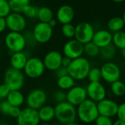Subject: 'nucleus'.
I'll return each instance as SVG.
<instances>
[{"label": "nucleus", "instance_id": "6e6552de", "mask_svg": "<svg viewBox=\"0 0 125 125\" xmlns=\"http://www.w3.org/2000/svg\"><path fill=\"white\" fill-rule=\"evenodd\" d=\"M47 101V94L42 89H35L29 92L25 98V103L27 107L38 110L44 105Z\"/></svg>", "mask_w": 125, "mask_h": 125}, {"label": "nucleus", "instance_id": "7c9ffc66", "mask_svg": "<svg viewBox=\"0 0 125 125\" xmlns=\"http://www.w3.org/2000/svg\"><path fill=\"white\" fill-rule=\"evenodd\" d=\"M61 33L63 36L67 39H73L74 38L75 34V26H74L71 23H66L62 25L61 27Z\"/></svg>", "mask_w": 125, "mask_h": 125}, {"label": "nucleus", "instance_id": "c03bdc74", "mask_svg": "<svg viewBox=\"0 0 125 125\" xmlns=\"http://www.w3.org/2000/svg\"><path fill=\"white\" fill-rule=\"evenodd\" d=\"M57 23H58V22L57 21V20H56V19H55V18H53V19H52V20H51L48 23L50 25V26H51V27H52V28L54 29V28L57 26Z\"/></svg>", "mask_w": 125, "mask_h": 125}, {"label": "nucleus", "instance_id": "39448f33", "mask_svg": "<svg viewBox=\"0 0 125 125\" xmlns=\"http://www.w3.org/2000/svg\"><path fill=\"white\" fill-rule=\"evenodd\" d=\"M4 45L11 53L24 51L27 46V42L24 34L21 32L9 31L4 40Z\"/></svg>", "mask_w": 125, "mask_h": 125}, {"label": "nucleus", "instance_id": "79ce46f5", "mask_svg": "<svg viewBox=\"0 0 125 125\" xmlns=\"http://www.w3.org/2000/svg\"><path fill=\"white\" fill-rule=\"evenodd\" d=\"M7 29V23L5 18H0V34Z\"/></svg>", "mask_w": 125, "mask_h": 125}, {"label": "nucleus", "instance_id": "9b49d317", "mask_svg": "<svg viewBox=\"0 0 125 125\" xmlns=\"http://www.w3.org/2000/svg\"><path fill=\"white\" fill-rule=\"evenodd\" d=\"M102 79L108 83L119 81L121 78V70L114 62H107L100 68Z\"/></svg>", "mask_w": 125, "mask_h": 125}, {"label": "nucleus", "instance_id": "4c0bfd02", "mask_svg": "<svg viewBox=\"0 0 125 125\" xmlns=\"http://www.w3.org/2000/svg\"><path fill=\"white\" fill-rule=\"evenodd\" d=\"M116 116L118 119L125 122V102L119 105Z\"/></svg>", "mask_w": 125, "mask_h": 125}, {"label": "nucleus", "instance_id": "b1692460", "mask_svg": "<svg viewBox=\"0 0 125 125\" xmlns=\"http://www.w3.org/2000/svg\"><path fill=\"white\" fill-rule=\"evenodd\" d=\"M108 29L110 31L117 32L119 31H122L123 28L125 27V24L122 17L116 16L111 18L107 23Z\"/></svg>", "mask_w": 125, "mask_h": 125}, {"label": "nucleus", "instance_id": "58836bf2", "mask_svg": "<svg viewBox=\"0 0 125 125\" xmlns=\"http://www.w3.org/2000/svg\"><path fill=\"white\" fill-rule=\"evenodd\" d=\"M10 92V90L8 89V87L2 83L0 84V100H6L9 92Z\"/></svg>", "mask_w": 125, "mask_h": 125}, {"label": "nucleus", "instance_id": "c85d7f7f", "mask_svg": "<svg viewBox=\"0 0 125 125\" xmlns=\"http://www.w3.org/2000/svg\"><path fill=\"white\" fill-rule=\"evenodd\" d=\"M12 12H22L23 9L30 4V0H8Z\"/></svg>", "mask_w": 125, "mask_h": 125}, {"label": "nucleus", "instance_id": "3c124183", "mask_svg": "<svg viewBox=\"0 0 125 125\" xmlns=\"http://www.w3.org/2000/svg\"><path fill=\"white\" fill-rule=\"evenodd\" d=\"M122 19H123V21H124V23H125V11H124V12H123V15H122Z\"/></svg>", "mask_w": 125, "mask_h": 125}, {"label": "nucleus", "instance_id": "f8f14e48", "mask_svg": "<svg viewBox=\"0 0 125 125\" xmlns=\"http://www.w3.org/2000/svg\"><path fill=\"white\" fill-rule=\"evenodd\" d=\"M84 53V45L74 38L68 40L63 47V55L71 60L83 56Z\"/></svg>", "mask_w": 125, "mask_h": 125}, {"label": "nucleus", "instance_id": "c756f323", "mask_svg": "<svg viewBox=\"0 0 125 125\" xmlns=\"http://www.w3.org/2000/svg\"><path fill=\"white\" fill-rule=\"evenodd\" d=\"M100 48H98L92 41L84 45V53L88 56L94 58L99 54Z\"/></svg>", "mask_w": 125, "mask_h": 125}, {"label": "nucleus", "instance_id": "cd10ccee", "mask_svg": "<svg viewBox=\"0 0 125 125\" xmlns=\"http://www.w3.org/2000/svg\"><path fill=\"white\" fill-rule=\"evenodd\" d=\"M99 54L104 59L111 60L116 54V48L111 43L104 48H100Z\"/></svg>", "mask_w": 125, "mask_h": 125}, {"label": "nucleus", "instance_id": "20e7f679", "mask_svg": "<svg viewBox=\"0 0 125 125\" xmlns=\"http://www.w3.org/2000/svg\"><path fill=\"white\" fill-rule=\"evenodd\" d=\"M25 83V75L22 70L9 67L4 74V84L10 91L19 90L24 87Z\"/></svg>", "mask_w": 125, "mask_h": 125}, {"label": "nucleus", "instance_id": "393cba45", "mask_svg": "<svg viewBox=\"0 0 125 125\" xmlns=\"http://www.w3.org/2000/svg\"><path fill=\"white\" fill-rule=\"evenodd\" d=\"M75 81L68 74L65 76L57 78V85L59 89L63 91L67 92L74 86H75Z\"/></svg>", "mask_w": 125, "mask_h": 125}, {"label": "nucleus", "instance_id": "603ef678", "mask_svg": "<svg viewBox=\"0 0 125 125\" xmlns=\"http://www.w3.org/2000/svg\"><path fill=\"white\" fill-rule=\"evenodd\" d=\"M0 125H8L7 123H6V122H0Z\"/></svg>", "mask_w": 125, "mask_h": 125}, {"label": "nucleus", "instance_id": "6ab92c4d", "mask_svg": "<svg viewBox=\"0 0 125 125\" xmlns=\"http://www.w3.org/2000/svg\"><path fill=\"white\" fill-rule=\"evenodd\" d=\"M113 34L107 29H99L94 32L92 42L99 48L112 43Z\"/></svg>", "mask_w": 125, "mask_h": 125}, {"label": "nucleus", "instance_id": "37998d69", "mask_svg": "<svg viewBox=\"0 0 125 125\" xmlns=\"http://www.w3.org/2000/svg\"><path fill=\"white\" fill-rule=\"evenodd\" d=\"M71 62V59H69V58H68V57L63 56V59H62L61 66H62V67H66V68H67V67L69 66Z\"/></svg>", "mask_w": 125, "mask_h": 125}, {"label": "nucleus", "instance_id": "864d4df0", "mask_svg": "<svg viewBox=\"0 0 125 125\" xmlns=\"http://www.w3.org/2000/svg\"><path fill=\"white\" fill-rule=\"evenodd\" d=\"M60 125V124H59V123H58V124H56V125Z\"/></svg>", "mask_w": 125, "mask_h": 125}, {"label": "nucleus", "instance_id": "4468645a", "mask_svg": "<svg viewBox=\"0 0 125 125\" xmlns=\"http://www.w3.org/2000/svg\"><path fill=\"white\" fill-rule=\"evenodd\" d=\"M85 89L88 99L97 103L106 98L107 91L101 82H90Z\"/></svg>", "mask_w": 125, "mask_h": 125}, {"label": "nucleus", "instance_id": "dca6fc26", "mask_svg": "<svg viewBox=\"0 0 125 125\" xmlns=\"http://www.w3.org/2000/svg\"><path fill=\"white\" fill-rule=\"evenodd\" d=\"M63 55L58 51H50L46 53L43 59V62L46 70L55 72L61 67V62Z\"/></svg>", "mask_w": 125, "mask_h": 125}, {"label": "nucleus", "instance_id": "ea45409f", "mask_svg": "<svg viewBox=\"0 0 125 125\" xmlns=\"http://www.w3.org/2000/svg\"><path fill=\"white\" fill-rule=\"evenodd\" d=\"M54 73H55V75L57 78H61L63 76H65V75H68L67 68H66L64 67H62V66L60 67H59L57 70H56Z\"/></svg>", "mask_w": 125, "mask_h": 125}, {"label": "nucleus", "instance_id": "de8ad7c7", "mask_svg": "<svg viewBox=\"0 0 125 125\" xmlns=\"http://www.w3.org/2000/svg\"><path fill=\"white\" fill-rule=\"evenodd\" d=\"M121 51H122V52H121L122 53V56H123L124 59H125V48H123V49H122Z\"/></svg>", "mask_w": 125, "mask_h": 125}, {"label": "nucleus", "instance_id": "a211bd4d", "mask_svg": "<svg viewBox=\"0 0 125 125\" xmlns=\"http://www.w3.org/2000/svg\"><path fill=\"white\" fill-rule=\"evenodd\" d=\"M75 12L74 8L69 4L61 5L56 12V20L62 25L71 23L74 19Z\"/></svg>", "mask_w": 125, "mask_h": 125}, {"label": "nucleus", "instance_id": "a878e982", "mask_svg": "<svg viewBox=\"0 0 125 125\" xmlns=\"http://www.w3.org/2000/svg\"><path fill=\"white\" fill-rule=\"evenodd\" d=\"M112 44L119 49L125 48V31H119L115 32L112 37Z\"/></svg>", "mask_w": 125, "mask_h": 125}, {"label": "nucleus", "instance_id": "1a4fd4ad", "mask_svg": "<svg viewBox=\"0 0 125 125\" xmlns=\"http://www.w3.org/2000/svg\"><path fill=\"white\" fill-rule=\"evenodd\" d=\"M94 32V28L90 23L83 21L75 26L74 39L85 45L92 41Z\"/></svg>", "mask_w": 125, "mask_h": 125}, {"label": "nucleus", "instance_id": "423d86ee", "mask_svg": "<svg viewBox=\"0 0 125 125\" xmlns=\"http://www.w3.org/2000/svg\"><path fill=\"white\" fill-rule=\"evenodd\" d=\"M43 60L38 57H30L25 64L23 73L25 76L31 79H37L41 77L45 72Z\"/></svg>", "mask_w": 125, "mask_h": 125}, {"label": "nucleus", "instance_id": "e433bc0d", "mask_svg": "<svg viewBox=\"0 0 125 125\" xmlns=\"http://www.w3.org/2000/svg\"><path fill=\"white\" fill-rule=\"evenodd\" d=\"M11 108H12V105L6 100H3L1 101V103H0V113L2 115L8 116Z\"/></svg>", "mask_w": 125, "mask_h": 125}, {"label": "nucleus", "instance_id": "a18cd8bd", "mask_svg": "<svg viewBox=\"0 0 125 125\" xmlns=\"http://www.w3.org/2000/svg\"><path fill=\"white\" fill-rule=\"evenodd\" d=\"M113 125H125V122L122 121L120 119H117L113 123Z\"/></svg>", "mask_w": 125, "mask_h": 125}, {"label": "nucleus", "instance_id": "7ed1b4c3", "mask_svg": "<svg viewBox=\"0 0 125 125\" xmlns=\"http://www.w3.org/2000/svg\"><path fill=\"white\" fill-rule=\"evenodd\" d=\"M55 113V119L59 124L62 125L75 122L77 119L76 107L66 101L56 104Z\"/></svg>", "mask_w": 125, "mask_h": 125}, {"label": "nucleus", "instance_id": "f257e3e1", "mask_svg": "<svg viewBox=\"0 0 125 125\" xmlns=\"http://www.w3.org/2000/svg\"><path fill=\"white\" fill-rule=\"evenodd\" d=\"M91 66L89 60L83 56L71 60L67 67L68 74L76 81H83L87 78Z\"/></svg>", "mask_w": 125, "mask_h": 125}, {"label": "nucleus", "instance_id": "2f4dec72", "mask_svg": "<svg viewBox=\"0 0 125 125\" xmlns=\"http://www.w3.org/2000/svg\"><path fill=\"white\" fill-rule=\"evenodd\" d=\"M25 18L34 19L37 18V13H38V8L32 4L27 5L22 10L21 12Z\"/></svg>", "mask_w": 125, "mask_h": 125}, {"label": "nucleus", "instance_id": "4be33fe9", "mask_svg": "<svg viewBox=\"0 0 125 125\" xmlns=\"http://www.w3.org/2000/svg\"><path fill=\"white\" fill-rule=\"evenodd\" d=\"M6 100L12 105L20 108L25 102V97L23 93L19 90L10 91L6 98Z\"/></svg>", "mask_w": 125, "mask_h": 125}, {"label": "nucleus", "instance_id": "72a5a7b5", "mask_svg": "<svg viewBox=\"0 0 125 125\" xmlns=\"http://www.w3.org/2000/svg\"><path fill=\"white\" fill-rule=\"evenodd\" d=\"M11 12L8 0H0V18H6Z\"/></svg>", "mask_w": 125, "mask_h": 125}, {"label": "nucleus", "instance_id": "a19ab883", "mask_svg": "<svg viewBox=\"0 0 125 125\" xmlns=\"http://www.w3.org/2000/svg\"><path fill=\"white\" fill-rule=\"evenodd\" d=\"M21 108H18V107H15V106H12L11 109H10V111L9 113V116H10L12 118H14L16 119V118L18 116L20 112H21Z\"/></svg>", "mask_w": 125, "mask_h": 125}, {"label": "nucleus", "instance_id": "5701e85b", "mask_svg": "<svg viewBox=\"0 0 125 125\" xmlns=\"http://www.w3.org/2000/svg\"><path fill=\"white\" fill-rule=\"evenodd\" d=\"M37 18L40 22L49 23L52 19L54 18V13L52 9L48 7H41L38 8Z\"/></svg>", "mask_w": 125, "mask_h": 125}, {"label": "nucleus", "instance_id": "aec40b11", "mask_svg": "<svg viewBox=\"0 0 125 125\" xmlns=\"http://www.w3.org/2000/svg\"><path fill=\"white\" fill-rule=\"evenodd\" d=\"M27 60H28V56L25 53V52L20 51V52L13 53H11L10 58V67L23 71Z\"/></svg>", "mask_w": 125, "mask_h": 125}, {"label": "nucleus", "instance_id": "f03ea898", "mask_svg": "<svg viewBox=\"0 0 125 125\" xmlns=\"http://www.w3.org/2000/svg\"><path fill=\"white\" fill-rule=\"evenodd\" d=\"M76 108L77 119L84 124H91L94 122L99 115L97 103L88 98L76 107Z\"/></svg>", "mask_w": 125, "mask_h": 125}, {"label": "nucleus", "instance_id": "412c9836", "mask_svg": "<svg viewBox=\"0 0 125 125\" xmlns=\"http://www.w3.org/2000/svg\"><path fill=\"white\" fill-rule=\"evenodd\" d=\"M40 121L42 122H49L55 119V107L49 105H44L38 110Z\"/></svg>", "mask_w": 125, "mask_h": 125}, {"label": "nucleus", "instance_id": "bb28decb", "mask_svg": "<svg viewBox=\"0 0 125 125\" xmlns=\"http://www.w3.org/2000/svg\"><path fill=\"white\" fill-rule=\"evenodd\" d=\"M111 90L113 95L120 97L125 95V83L120 80L111 83Z\"/></svg>", "mask_w": 125, "mask_h": 125}, {"label": "nucleus", "instance_id": "09e8293b", "mask_svg": "<svg viewBox=\"0 0 125 125\" xmlns=\"http://www.w3.org/2000/svg\"><path fill=\"white\" fill-rule=\"evenodd\" d=\"M80 125L76 122H72V123H69V124H66V125Z\"/></svg>", "mask_w": 125, "mask_h": 125}, {"label": "nucleus", "instance_id": "0eeeda50", "mask_svg": "<svg viewBox=\"0 0 125 125\" xmlns=\"http://www.w3.org/2000/svg\"><path fill=\"white\" fill-rule=\"evenodd\" d=\"M54 29L48 23L38 22L33 27L32 34L35 42L45 44L49 42L53 36Z\"/></svg>", "mask_w": 125, "mask_h": 125}, {"label": "nucleus", "instance_id": "ddd939ff", "mask_svg": "<svg viewBox=\"0 0 125 125\" xmlns=\"http://www.w3.org/2000/svg\"><path fill=\"white\" fill-rule=\"evenodd\" d=\"M40 122L38 111L28 107L22 108L16 118L17 125H38Z\"/></svg>", "mask_w": 125, "mask_h": 125}, {"label": "nucleus", "instance_id": "f3484780", "mask_svg": "<svg viewBox=\"0 0 125 125\" xmlns=\"http://www.w3.org/2000/svg\"><path fill=\"white\" fill-rule=\"evenodd\" d=\"M99 114L101 116H108L110 118L116 116L119 105L112 100L104 99L97 103Z\"/></svg>", "mask_w": 125, "mask_h": 125}, {"label": "nucleus", "instance_id": "f704fd0d", "mask_svg": "<svg viewBox=\"0 0 125 125\" xmlns=\"http://www.w3.org/2000/svg\"><path fill=\"white\" fill-rule=\"evenodd\" d=\"M52 97L57 104L63 103V102H66V92L63 91L61 89L57 90L54 92Z\"/></svg>", "mask_w": 125, "mask_h": 125}, {"label": "nucleus", "instance_id": "2eb2a0df", "mask_svg": "<svg viewBox=\"0 0 125 125\" xmlns=\"http://www.w3.org/2000/svg\"><path fill=\"white\" fill-rule=\"evenodd\" d=\"M88 98L85 87L75 85L66 92V102L77 107Z\"/></svg>", "mask_w": 125, "mask_h": 125}, {"label": "nucleus", "instance_id": "9d476101", "mask_svg": "<svg viewBox=\"0 0 125 125\" xmlns=\"http://www.w3.org/2000/svg\"><path fill=\"white\" fill-rule=\"evenodd\" d=\"M7 29L10 31L21 32L27 27V19L22 13L11 12L6 18Z\"/></svg>", "mask_w": 125, "mask_h": 125}, {"label": "nucleus", "instance_id": "473e14b6", "mask_svg": "<svg viewBox=\"0 0 125 125\" xmlns=\"http://www.w3.org/2000/svg\"><path fill=\"white\" fill-rule=\"evenodd\" d=\"M87 78L90 82H100L102 80L100 68L91 67L88 74Z\"/></svg>", "mask_w": 125, "mask_h": 125}, {"label": "nucleus", "instance_id": "c9c22d12", "mask_svg": "<svg viewBox=\"0 0 125 125\" xmlns=\"http://www.w3.org/2000/svg\"><path fill=\"white\" fill-rule=\"evenodd\" d=\"M94 123L95 125H113V122L112 120V118L99 115V116L95 120Z\"/></svg>", "mask_w": 125, "mask_h": 125}, {"label": "nucleus", "instance_id": "8fccbe9b", "mask_svg": "<svg viewBox=\"0 0 125 125\" xmlns=\"http://www.w3.org/2000/svg\"><path fill=\"white\" fill-rule=\"evenodd\" d=\"M38 125H50V124H49V123H48V122H42V123L39 124Z\"/></svg>", "mask_w": 125, "mask_h": 125}, {"label": "nucleus", "instance_id": "49530a36", "mask_svg": "<svg viewBox=\"0 0 125 125\" xmlns=\"http://www.w3.org/2000/svg\"><path fill=\"white\" fill-rule=\"evenodd\" d=\"M111 1L115 2V3H122V2L125 1V0H111Z\"/></svg>", "mask_w": 125, "mask_h": 125}]
</instances>
